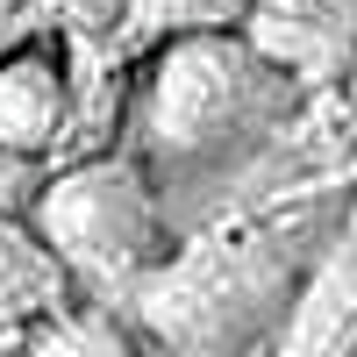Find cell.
Masks as SVG:
<instances>
[{"instance_id":"obj_1","label":"cell","mask_w":357,"mask_h":357,"mask_svg":"<svg viewBox=\"0 0 357 357\" xmlns=\"http://www.w3.org/2000/svg\"><path fill=\"white\" fill-rule=\"evenodd\" d=\"M279 93L286 79L243 36L186 29L151 57V79H143V151L172 172L215 165L236 143H250V129L279 107Z\"/></svg>"},{"instance_id":"obj_2","label":"cell","mask_w":357,"mask_h":357,"mask_svg":"<svg viewBox=\"0 0 357 357\" xmlns=\"http://www.w3.org/2000/svg\"><path fill=\"white\" fill-rule=\"evenodd\" d=\"M36 236L57 250L72 286L129 293L158 257V193L136 158H72L36 193Z\"/></svg>"},{"instance_id":"obj_3","label":"cell","mask_w":357,"mask_h":357,"mask_svg":"<svg viewBox=\"0 0 357 357\" xmlns=\"http://www.w3.org/2000/svg\"><path fill=\"white\" fill-rule=\"evenodd\" d=\"M279 264L293 272V250H279V229H236L222 243H200L136 286L143 321L165 336V350H222L236 343V329H250L264 314L250 301L272 293Z\"/></svg>"},{"instance_id":"obj_4","label":"cell","mask_w":357,"mask_h":357,"mask_svg":"<svg viewBox=\"0 0 357 357\" xmlns=\"http://www.w3.org/2000/svg\"><path fill=\"white\" fill-rule=\"evenodd\" d=\"M65 136H72V65L43 36H29L0 57V158L36 165L57 158Z\"/></svg>"},{"instance_id":"obj_5","label":"cell","mask_w":357,"mask_h":357,"mask_svg":"<svg viewBox=\"0 0 357 357\" xmlns=\"http://www.w3.org/2000/svg\"><path fill=\"white\" fill-rule=\"evenodd\" d=\"M350 15H357V8H343V0H250V8H243L250 36H243V43H250L279 79L321 86L329 72H343L350 50H357Z\"/></svg>"},{"instance_id":"obj_6","label":"cell","mask_w":357,"mask_h":357,"mask_svg":"<svg viewBox=\"0 0 357 357\" xmlns=\"http://www.w3.org/2000/svg\"><path fill=\"white\" fill-rule=\"evenodd\" d=\"M272 357H357V257L329 250L293 286Z\"/></svg>"},{"instance_id":"obj_7","label":"cell","mask_w":357,"mask_h":357,"mask_svg":"<svg viewBox=\"0 0 357 357\" xmlns=\"http://www.w3.org/2000/svg\"><path fill=\"white\" fill-rule=\"evenodd\" d=\"M72 272L57 264V250L36 236V222L0 215V336H29L36 321L72 307Z\"/></svg>"},{"instance_id":"obj_8","label":"cell","mask_w":357,"mask_h":357,"mask_svg":"<svg viewBox=\"0 0 357 357\" xmlns=\"http://www.w3.org/2000/svg\"><path fill=\"white\" fill-rule=\"evenodd\" d=\"M29 357H136V350H129V336L114 329L107 314L72 301L65 314H50V321L29 329Z\"/></svg>"},{"instance_id":"obj_9","label":"cell","mask_w":357,"mask_h":357,"mask_svg":"<svg viewBox=\"0 0 357 357\" xmlns=\"http://www.w3.org/2000/svg\"><path fill=\"white\" fill-rule=\"evenodd\" d=\"M50 15H65L72 29H114V22H129V0H43Z\"/></svg>"},{"instance_id":"obj_10","label":"cell","mask_w":357,"mask_h":357,"mask_svg":"<svg viewBox=\"0 0 357 357\" xmlns=\"http://www.w3.org/2000/svg\"><path fill=\"white\" fill-rule=\"evenodd\" d=\"M36 15H43V0H0V57L36 36Z\"/></svg>"},{"instance_id":"obj_11","label":"cell","mask_w":357,"mask_h":357,"mask_svg":"<svg viewBox=\"0 0 357 357\" xmlns=\"http://www.w3.org/2000/svg\"><path fill=\"white\" fill-rule=\"evenodd\" d=\"M343 129H357V50H350V65H343Z\"/></svg>"},{"instance_id":"obj_12","label":"cell","mask_w":357,"mask_h":357,"mask_svg":"<svg viewBox=\"0 0 357 357\" xmlns=\"http://www.w3.org/2000/svg\"><path fill=\"white\" fill-rule=\"evenodd\" d=\"M336 250H343V257H357V193H350L343 222H336Z\"/></svg>"},{"instance_id":"obj_13","label":"cell","mask_w":357,"mask_h":357,"mask_svg":"<svg viewBox=\"0 0 357 357\" xmlns=\"http://www.w3.org/2000/svg\"><path fill=\"white\" fill-rule=\"evenodd\" d=\"M329 178H336V186H343V178H350V186H357V129H350V151L329 165Z\"/></svg>"}]
</instances>
